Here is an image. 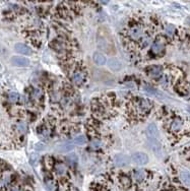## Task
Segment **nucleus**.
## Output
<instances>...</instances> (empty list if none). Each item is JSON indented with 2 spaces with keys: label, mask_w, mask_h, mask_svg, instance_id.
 I'll return each mask as SVG.
<instances>
[{
  "label": "nucleus",
  "mask_w": 190,
  "mask_h": 191,
  "mask_svg": "<svg viewBox=\"0 0 190 191\" xmlns=\"http://www.w3.org/2000/svg\"><path fill=\"white\" fill-rule=\"evenodd\" d=\"M133 178H134V180H135V181H137V182L142 181V180L145 178V172L143 170H141V169L134 171Z\"/></svg>",
  "instance_id": "obj_17"
},
{
  "label": "nucleus",
  "mask_w": 190,
  "mask_h": 191,
  "mask_svg": "<svg viewBox=\"0 0 190 191\" xmlns=\"http://www.w3.org/2000/svg\"><path fill=\"white\" fill-rule=\"evenodd\" d=\"M31 162H32L33 165H36L39 161V155L38 154H32L31 155Z\"/></svg>",
  "instance_id": "obj_28"
},
{
  "label": "nucleus",
  "mask_w": 190,
  "mask_h": 191,
  "mask_svg": "<svg viewBox=\"0 0 190 191\" xmlns=\"http://www.w3.org/2000/svg\"><path fill=\"white\" fill-rule=\"evenodd\" d=\"M11 191H21V189H19V188H12Z\"/></svg>",
  "instance_id": "obj_32"
},
{
  "label": "nucleus",
  "mask_w": 190,
  "mask_h": 191,
  "mask_svg": "<svg viewBox=\"0 0 190 191\" xmlns=\"http://www.w3.org/2000/svg\"><path fill=\"white\" fill-rule=\"evenodd\" d=\"M68 160L69 161H72V162H76L77 161V157L75 154H70L68 155Z\"/></svg>",
  "instance_id": "obj_31"
},
{
  "label": "nucleus",
  "mask_w": 190,
  "mask_h": 191,
  "mask_svg": "<svg viewBox=\"0 0 190 191\" xmlns=\"http://www.w3.org/2000/svg\"><path fill=\"white\" fill-rule=\"evenodd\" d=\"M35 150H36L37 152H42V150H45V144H44L43 143H36V145H35Z\"/></svg>",
  "instance_id": "obj_29"
},
{
  "label": "nucleus",
  "mask_w": 190,
  "mask_h": 191,
  "mask_svg": "<svg viewBox=\"0 0 190 191\" xmlns=\"http://www.w3.org/2000/svg\"><path fill=\"white\" fill-rule=\"evenodd\" d=\"M14 50L16 51L19 54H23V55H30L32 54V49L28 46L25 45L23 43H17L14 45Z\"/></svg>",
  "instance_id": "obj_11"
},
{
  "label": "nucleus",
  "mask_w": 190,
  "mask_h": 191,
  "mask_svg": "<svg viewBox=\"0 0 190 191\" xmlns=\"http://www.w3.org/2000/svg\"><path fill=\"white\" fill-rule=\"evenodd\" d=\"M131 161L136 165L142 166L149 162V157L144 153H135L131 155Z\"/></svg>",
  "instance_id": "obj_1"
},
{
  "label": "nucleus",
  "mask_w": 190,
  "mask_h": 191,
  "mask_svg": "<svg viewBox=\"0 0 190 191\" xmlns=\"http://www.w3.org/2000/svg\"><path fill=\"white\" fill-rule=\"evenodd\" d=\"M120 183L123 187L128 188L131 184V181H130V178L128 176H121L120 177Z\"/></svg>",
  "instance_id": "obj_20"
},
{
  "label": "nucleus",
  "mask_w": 190,
  "mask_h": 191,
  "mask_svg": "<svg viewBox=\"0 0 190 191\" xmlns=\"http://www.w3.org/2000/svg\"><path fill=\"white\" fill-rule=\"evenodd\" d=\"M183 127V121L180 118H175L171 123V129L173 131H179Z\"/></svg>",
  "instance_id": "obj_15"
},
{
  "label": "nucleus",
  "mask_w": 190,
  "mask_h": 191,
  "mask_svg": "<svg viewBox=\"0 0 190 191\" xmlns=\"http://www.w3.org/2000/svg\"><path fill=\"white\" fill-rule=\"evenodd\" d=\"M164 49H165V45L161 40H157L152 45V52L154 55H160L161 53H163Z\"/></svg>",
  "instance_id": "obj_12"
},
{
  "label": "nucleus",
  "mask_w": 190,
  "mask_h": 191,
  "mask_svg": "<svg viewBox=\"0 0 190 191\" xmlns=\"http://www.w3.org/2000/svg\"><path fill=\"white\" fill-rule=\"evenodd\" d=\"M136 108L140 113H147L151 110L152 103L147 99H140L136 102Z\"/></svg>",
  "instance_id": "obj_2"
},
{
  "label": "nucleus",
  "mask_w": 190,
  "mask_h": 191,
  "mask_svg": "<svg viewBox=\"0 0 190 191\" xmlns=\"http://www.w3.org/2000/svg\"><path fill=\"white\" fill-rule=\"evenodd\" d=\"M33 96H34L35 98H41L42 97V91L40 90V88H35L34 92H33Z\"/></svg>",
  "instance_id": "obj_30"
},
{
  "label": "nucleus",
  "mask_w": 190,
  "mask_h": 191,
  "mask_svg": "<svg viewBox=\"0 0 190 191\" xmlns=\"http://www.w3.org/2000/svg\"><path fill=\"white\" fill-rule=\"evenodd\" d=\"M16 130L19 133H21V134L26 133V124L23 121L19 122V123L16 124Z\"/></svg>",
  "instance_id": "obj_23"
},
{
  "label": "nucleus",
  "mask_w": 190,
  "mask_h": 191,
  "mask_svg": "<svg viewBox=\"0 0 190 191\" xmlns=\"http://www.w3.org/2000/svg\"><path fill=\"white\" fill-rule=\"evenodd\" d=\"M45 184H46V188H47L48 191L56 190V183L54 182V180H47Z\"/></svg>",
  "instance_id": "obj_22"
},
{
  "label": "nucleus",
  "mask_w": 190,
  "mask_h": 191,
  "mask_svg": "<svg viewBox=\"0 0 190 191\" xmlns=\"http://www.w3.org/2000/svg\"><path fill=\"white\" fill-rule=\"evenodd\" d=\"M74 148V144L72 141H64V143L58 144L55 150L58 153H68Z\"/></svg>",
  "instance_id": "obj_6"
},
{
  "label": "nucleus",
  "mask_w": 190,
  "mask_h": 191,
  "mask_svg": "<svg viewBox=\"0 0 190 191\" xmlns=\"http://www.w3.org/2000/svg\"><path fill=\"white\" fill-rule=\"evenodd\" d=\"M143 91H144V92H147V94H149V95H157V94H158V91H157L156 88H152L151 86H147V84L143 86Z\"/></svg>",
  "instance_id": "obj_25"
},
{
  "label": "nucleus",
  "mask_w": 190,
  "mask_h": 191,
  "mask_svg": "<svg viewBox=\"0 0 190 191\" xmlns=\"http://www.w3.org/2000/svg\"><path fill=\"white\" fill-rule=\"evenodd\" d=\"M94 61L97 65L99 66H102V65H105L107 63V58L104 54L102 53H99V52H96L94 54Z\"/></svg>",
  "instance_id": "obj_14"
},
{
  "label": "nucleus",
  "mask_w": 190,
  "mask_h": 191,
  "mask_svg": "<svg viewBox=\"0 0 190 191\" xmlns=\"http://www.w3.org/2000/svg\"><path fill=\"white\" fill-rule=\"evenodd\" d=\"M151 37H143L142 39H141V42H140V45L142 48H145L147 47V46L151 44Z\"/></svg>",
  "instance_id": "obj_27"
},
{
  "label": "nucleus",
  "mask_w": 190,
  "mask_h": 191,
  "mask_svg": "<svg viewBox=\"0 0 190 191\" xmlns=\"http://www.w3.org/2000/svg\"><path fill=\"white\" fill-rule=\"evenodd\" d=\"M180 178L184 184L190 185V173L188 171H182V172L180 173Z\"/></svg>",
  "instance_id": "obj_18"
},
{
  "label": "nucleus",
  "mask_w": 190,
  "mask_h": 191,
  "mask_svg": "<svg viewBox=\"0 0 190 191\" xmlns=\"http://www.w3.org/2000/svg\"><path fill=\"white\" fill-rule=\"evenodd\" d=\"M149 144L151 150L154 153V154L158 155H161V153H162V146H161V143H159L158 139L149 138Z\"/></svg>",
  "instance_id": "obj_10"
},
{
  "label": "nucleus",
  "mask_w": 190,
  "mask_h": 191,
  "mask_svg": "<svg viewBox=\"0 0 190 191\" xmlns=\"http://www.w3.org/2000/svg\"><path fill=\"white\" fill-rule=\"evenodd\" d=\"M55 172H56L57 175L59 176H64L67 172V169H66L65 165L62 163H58L55 165Z\"/></svg>",
  "instance_id": "obj_16"
},
{
  "label": "nucleus",
  "mask_w": 190,
  "mask_h": 191,
  "mask_svg": "<svg viewBox=\"0 0 190 191\" xmlns=\"http://www.w3.org/2000/svg\"><path fill=\"white\" fill-rule=\"evenodd\" d=\"M101 145H102V141L98 138H93L92 141H90V146H92V148H94V150L100 148Z\"/></svg>",
  "instance_id": "obj_24"
},
{
  "label": "nucleus",
  "mask_w": 190,
  "mask_h": 191,
  "mask_svg": "<svg viewBox=\"0 0 190 191\" xmlns=\"http://www.w3.org/2000/svg\"><path fill=\"white\" fill-rule=\"evenodd\" d=\"M107 65L113 71H118L119 69H121V62L116 58H110L107 61Z\"/></svg>",
  "instance_id": "obj_13"
},
{
  "label": "nucleus",
  "mask_w": 190,
  "mask_h": 191,
  "mask_svg": "<svg viewBox=\"0 0 190 191\" xmlns=\"http://www.w3.org/2000/svg\"><path fill=\"white\" fill-rule=\"evenodd\" d=\"M19 95L16 94V93H10L9 95H8V100H9V102H11V103H16L17 101H19Z\"/></svg>",
  "instance_id": "obj_26"
},
{
  "label": "nucleus",
  "mask_w": 190,
  "mask_h": 191,
  "mask_svg": "<svg viewBox=\"0 0 190 191\" xmlns=\"http://www.w3.org/2000/svg\"><path fill=\"white\" fill-rule=\"evenodd\" d=\"M10 61L13 65L19 66V67H26L30 65V60L23 56H13Z\"/></svg>",
  "instance_id": "obj_4"
},
{
  "label": "nucleus",
  "mask_w": 190,
  "mask_h": 191,
  "mask_svg": "<svg viewBox=\"0 0 190 191\" xmlns=\"http://www.w3.org/2000/svg\"><path fill=\"white\" fill-rule=\"evenodd\" d=\"M129 157H127L126 155H123V154H119V155H116L114 158V164L117 166V167H124L129 164Z\"/></svg>",
  "instance_id": "obj_5"
},
{
  "label": "nucleus",
  "mask_w": 190,
  "mask_h": 191,
  "mask_svg": "<svg viewBox=\"0 0 190 191\" xmlns=\"http://www.w3.org/2000/svg\"><path fill=\"white\" fill-rule=\"evenodd\" d=\"M147 134L149 136V138H152V139H158L160 137V132H159V129L157 127L156 124L152 123L147 126Z\"/></svg>",
  "instance_id": "obj_7"
},
{
  "label": "nucleus",
  "mask_w": 190,
  "mask_h": 191,
  "mask_svg": "<svg viewBox=\"0 0 190 191\" xmlns=\"http://www.w3.org/2000/svg\"><path fill=\"white\" fill-rule=\"evenodd\" d=\"M0 69H1V65H0Z\"/></svg>",
  "instance_id": "obj_34"
},
{
  "label": "nucleus",
  "mask_w": 190,
  "mask_h": 191,
  "mask_svg": "<svg viewBox=\"0 0 190 191\" xmlns=\"http://www.w3.org/2000/svg\"><path fill=\"white\" fill-rule=\"evenodd\" d=\"M74 143L77 144V145H85L87 143V138H85V135L79 134L76 137H74Z\"/></svg>",
  "instance_id": "obj_19"
},
{
  "label": "nucleus",
  "mask_w": 190,
  "mask_h": 191,
  "mask_svg": "<svg viewBox=\"0 0 190 191\" xmlns=\"http://www.w3.org/2000/svg\"><path fill=\"white\" fill-rule=\"evenodd\" d=\"M128 36L130 39L132 40H139L140 38H142L143 36V30L138 26H132L131 29H129L128 31Z\"/></svg>",
  "instance_id": "obj_3"
},
{
  "label": "nucleus",
  "mask_w": 190,
  "mask_h": 191,
  "mask_svg": "<svg viewBox=\"0 0 190 191\" xmlns=\"http://www.w3.org/2000/svg\"><path fill=\"white\" fill-rule=\"evenodd\" d=\"M71 79H72V81H73V83H75L76 86H80L85 79V72L81 71V70H76V71H74L73 74H72Z\"/></svg>",
  "instance_id": "obj_8"
},
{
  "label": "nucleus",
  "mask_w": 190,
  "mask_h": 191,
  "mask_svg": "<svg viewBox=\"0 0 190 191\" xmlns=\"http://www.w3.org/2000/svg\"><path fill=\"white\" fill-rule=\"evenodd\" d=\"M165 32H166V34H167L168 36L172 37L174 34H175L176 29H175V26H174L173 24H167V26H166V28H165Z\"/></svg>",
  "instance_id": "obj_21"
},
{
  "label": "nucleus",
  "mask_w": 190,
  "mask_h": 191,
  "mask_svg": "<svg viewBox=\"0 0 190 191\" xmlns=\"http://www.w3.org/2000/svg\"><path fill=\"white\" fill-rule=\"evenodd\" d=\"M147 73H149V75L152 78H159L163 74V67L158 65L152 66V67H149L147 69Z\"/></svg>",
  "instance_id": "obj_9"
},
{
  "label": "nucleus",
  "mask_w": 190,
  "mask_h": 191,
  "mask_svg": "<svg viewBox=\"0 0 190 191\" xmlns=\"http://www.w3.org/2000/svg\"><path fill=\"white\" fill-rule=\"evenodd\" d=\"M187 110H188V111H189V112H190V107H189L188 109H187Z\"/></svg>",
  "instance_id": "obj_33"
}]
</instances>
